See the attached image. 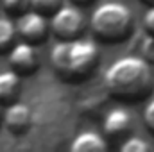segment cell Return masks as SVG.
I'll use <instances>...</instances> for the list:
<instances>
[{"label":"cell","instance_id":"cell-16","mask_svg":"<svg viewBox=\"0 0 154 152\" xmlns=\"http://www.w3.org/2000/svg\"><path fill=\"white\" fill-rule=\"evenodd\" d=\"M143 122H145L147 129L151 132H154V99H151L147 102V106L143 109Z\"/></svg>","mask_w":154,"mask_h":152},{"label":"cell","instance_id":"cell-13","mask_svg":"<svg viewBox=\"0 0 154 152\" xmlns=\"http://www.w3.org/2000/svg\"><path fill=\"white\" fill-rule=\"evenodd\" d=\"M61 5H63V0H31V9L45 16H52Z\"/></svg>","mask_w":154,"mask_h":152},{"label":"cell","instance_id":"cell-18","mask_svg":"<svg viewBox=\"0 0 154 152\" xmlns=\"http://www.w3.org/2000/svg\"><path fill=\"white\" fill-rule=\"evenodd\" d=\"M75 5H88V4H91L93 0H72Z\"/></svg>","mask_w":154,"mask_h":152},{"label":"cell","instance_id":"cell-2","mask_svg":"<svg viewBox=\"0 0 154 152\" xmlns=\"http://www.w3.org/2000/svg\"><path fill=\"white\" fill-rule=\"evenodd\" d=\"M99 63V50L91 39H59L50 50L54 72L66 81H79L90 75Z\"/></svg>","mask_w":154,"mask_h":152},{"label":"cell","instance_id":"cell-11","mask_svg":"<svg viewBox=\"0 0 154 152\" xmlns=\"http://www.w3.org/2000/svg\"><path fill=\"white\" fill-rule=\"evenodd\" d=\"M16 36H18L16 23H13L5 16H0V54L11 50V47L14 45Z\"/></svg>","mask_w":154,"mask_h":152},{"label":"cell","instance_id":"cell-3","mask_svg":"<svg viewBox=\"0 0 154 152\" xmlns=\"http://www.w3.org/2000/svg\"><path fill=\"white\" fill-rule=\"evenodd\" d=\"M90 27L100 41L118 43L133 31V13L122 2H104L91 13Z\"/></svg>","mask_w":154,"mask_h":152},{"label":"cell","instance_id":"cell-14","mask_svg":"<svg viewBox=\"0 0 154 152\" xmlns=\"http://www.w3.org/2000/svg\"><path fill=\"white\" fill-rule=\"evenodd\" d=\"M2 7L5 9V13L20 16L31 9V0H2Z\"/></svg>","mask_w":154,"mask_h":152},{"label":"cell","instance_id":"cell-20","mask_svg":"<svg viewBox=\"0 0 154 152\" xmlns=\"http://www.w3.org/2000/svg\"><path fill=\"white\" fill-rule=\"evenodd\" d=\"M0 118H2V109H0Z\"/></svg>","mask_w":154,"mask_h":152},{"label":"cell","instance_id":"cell-6","mask_svg":"<svg viewBox=\"0 0 154 152\" xmlns=\"http://www.w3.org/2000/svg\"><path fill=\"white\" fill-rule=\"evenodd\" d=\"M9 65L20 75H31L38 68V52L32 43L20 41L14 43L9 50Z\"/></svg>","mask_w":154,"mask_h":152},{"label":"cell","instance_id":"cell-9","mask_svg":"<svg viewBox=\"0 0 154 152\" xmlns=\"http://www.w3.org/2000/svg\"><path fill=\"white\" fill-rule=\"evenodd\" d=\"M70 149L74 152H104L108 149V141L102 134L95 131H84L74 138Z\"/></svg>","mask_w":154,"mask_h":152},{"label":"cell","instance_id":"cell-19","mask_svg":"<svg viewBox=\"0 0 154 152\" xmlns=\"http://www.w3.org/2000/svg\"><path fill=\"white\" fill-rule=\"evenodd\" d=\"M142 2H145V4H149V5H152L154 4V0H142Z\"/></svg>","mask_w":154,"mask_h":152},{"label":"cell","instance_id":"cell-12","mask_svg":"<svg viewBox=\"0 0 154 152\" xmlns=\"http://www.w3.org/2000/svg\"><path fill=\"white\" fill-rule=\"evenodd\" d=\"M136 50L145 61L154 65V34H149L147 31H143L136 38Z\"/></svg>","mask_w":154,"mask_h":152},{"label":"cell","instance_id":"cell-10","mask_svg":"<svg viewBox=\"0 0 154 152\" xmlns=\"http://www.w3.org/2000/svg\"><path fill=\"white\" fill-rule=\"evenodd\" d=\"M20 95V74L14 70L0 72V104H11Z\"/></svg>","mask_w":154,"mask_h":152},{"label":"cell","instance_id":"cell-17","mask_svg":"<svg viewBox=\"0 0 154 152\" xmlns=\"http://www.w3.org/2000/svg\"><path fill=\"white\" fill-rule=\"evenodd\" d=\"M143 31H147L149 34H154V4L143 14Z\"/></svg>","mask_w":154,"mask_h":152},{"label":"cell","instance_id":"cell-8","mask_svg":"<svg viewBox=\"0 0 154 152\" xmlns=\"http://www.w3.org/2000/svg\"><path fill=\"white\" fill-rule=\"evenodd\" d=\"M131 125H133L131 113L127 109H124V108H115V109H111L109 113L106 114L102 129H104L106 136L120 138V136H124V134H127L131 131Z\"/></svg>","mask_w":154,"mask_h":152},{"label":"cell","instance_id":"cell-1","mask_svg":"<svg viewBox=\"0 0 154 152\" xmlns=\"http://www.w3.org/2000/svg\"><path fill=\"white\" fill-rule=\"evenodd\" d=\"M154 79L151 63L142 56H124L113 61L106 74L104 86L109 95L125 102L145 99L152 90Z\"/></svg>","mask_w":154,"mask_h":152},{"label":"cell","instance_id":"cell-5","mask_svg":"<svg viewBox=\"0 0 154 152\" xmlns=\"http://www.w3.org/2000/svg\"><path fill=\"white\" fill-rule=\"evenodd\" d=\"M48 31H50V23H48L47 16L38 13V11H34V9L18 16L16 32L23 41H29L32 45L43 43L47 34H48Z\"/></svg>","mask_w":154,"mask_h":152},{"label":"cell","instance_id":"cell-15","mask_svg":"<svg viewBox=\"0 0 154 152\" xmlns=\"http://www.w3.org/2000/svg\"><path fill=\"white\" fill-rule=\"evenodd\" d=\"M120 150L122 152H147L151 150V145L145 140L138 138V136H131L120 145Z\"/></svg>","mask_w":154,"mask_h":152},{"label":"cell","instance_id":"cell-4","mask_svg":"<svg viewBox=\"0 0 154 152\" xmlns=\"http://www.w3.org/2000/svg\"><path fill=\"white\" fill-rule=\"evenodd\" d=\"M50 31L59 39H75L84 29V16L77 5H61L48 20Z\"/></svg>","mask_w":154,"mask_h":152},{"label":"cell","instance_id":"cell-7","mask_svg":"<svg viewBox=\"0 0 154 152\" xmlns=\"http://www.w3.org/2000/svg\"><path fill=\"white\" fill-rule=\"evenodd\" d=\"M31 123H32V113L27 104L16 102V100L7 104V109L4 113V125L7 127L9 132L22 134V132L29 131Z\"/></svg>","mask_w":154,"mask_h":152}]
</instances>
